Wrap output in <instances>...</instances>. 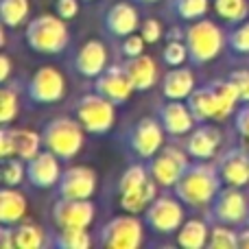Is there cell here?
Segmentation results:
<instances>
[{"instance_id":"obj_42","label":"cell","mask_w":249,"mask_h":249,"mask_svg":"<svg viewBox=\"0 0 249 249\" xmlns=\"http://www.w3.org/2000/svg\"><path fill=\"white\" fill-rule=\"evenodd\" d=\"M144 44L146 42H144V37H142V35L131 33V35H127V37H124L121 51H123L124 57H138V55H142V53H144Z\"/></svg>"},{"instance_id":"obj_6","label":"cell","mask_w":249,"mask_h":249,"mask_svg":"<svg viewBox=\"0 0 249 249\" xmlns=\"http://www.w3.org/2000/svg\"><path fill=\"white\" fill-rule=\"evenodd\" d=\"M179 197L160 195L144 210V225L155 234H175L184 225V206Z\"/></svg>"},{"instance_id":"obj_11","label":"cell","mask_w":249,"mask_h":249,"mask_svg":"<svg viewBox=\"0 0 249 249\" xmlns=\"http://www.w3.org/2000/svg\"><path fill=\"white\" fill-rule=\"evenodd\" d=\"M129 149L138 155V158L151 160L160 149L164 146V127L160 123V118H140L131 127L127 136Z\"/></svg>"},{"instance_id":"obj_43","label":"cell","mask_w":249,"mask_h":249,"mask_svg":"<svg viewBox=\"0 0 249 249\" xmlns=\"http://www.w3.org/2000/svg\"><path fill=\"white\" fill-rule=\"evenodd\" d=\"M16 155V144H13V131L9 124H4L0 131V158L7 160Z\"/></svg>"},{"instance_id":"obj_25","label":"cell","mask_w":249,"mask_h":249,"mask_svg":"<svg viewBox=\"0 0 249 249\" xmlns=\"http://www.w3.org/2000/svg\"><path fill=\"white\" fill-rule=\"evenodd\" d=\"M210 241V228L203 219H188L177 230V245L186 249H201Z\"/></svg>"},{"instance_id":"obj_5","label":"cell","mask_w":249,"mask_h":249,"mask_svg":"<svg viewBox=\"0 0 249 249\" xmlns=\"http://www.w3.org/2000/svg\"><path fill=\"white\" fill-rule=\"evenodd\" d=\"M74 114H77V121L81 123V127L88 133L103 136V133H107L114 127V121H116V103H112V101L105 99L99 92H92V94H83L77 101Z\"/></svg>"},{"instance_id":"obj_3","label":"cell","mask_w":249,"mask_h":249,"mask_svg":"<svg viewBox=\"0 0 249 249\" xmlns=\"http://www.w3.org/2000/svg\"><path fill=\"white\" fill-rule=\"evenodd\" d=\"M223 31L206 18L195 20L186 26V46H188L193 66H206L212 59H216L219 53L223 51Z\"/></svg>"},{"instance_id":"obj_2","label":"cell","mask_w":249,"mask_h":249,"mask_svg":"<svg viewBox=\"0 0 249 249\" xmlns=\"http://www.w3.org/2000/svg\"><path fill=\"white\" fill-rule=\"evenodd\" d=\"M24 39L31 51L42 55H59L68 46V26L64 18L44 13L26 24Z\"/></svg>"},{"instance_id":"obj_8","label":"cell","mask_w":249,"mask_h":249,"mask_svg":"<svg viewBox=\"0 0 249 249\" xmlns=\"http://www.w3.org/2000/svg\"><path fill=\"white\" fill-rule=\"evenodd\" d=\"M142 228L140 219L131 216V212L124 216L107 221L99 232V245L109 249H136L142 245Z\"/></svg>"},{"instance_id":"obj_13","label":"cell","mask_w":249,"mask_h":249,"mask_svg":"<svg viewBox=\"0 0 249 249\" xmlns=\"http://www.w3.org/2000/svg\"><path fill=\"white\" fill-rule=\"evenodd\" d=\"M61 164L53 151L44 149L35 158L26 160V179L33 188H53L61 179Z\"/></svg>"},{"instance_id":"obj_35","label":"cell","mask_w":249,"mask_h":249,"mask_svg":"<svg viewBox=\"0 0 249 249\" xmlns=\"http://www.w3.org/2000/svg\"><path fill=\"white\" fill-rule=\"evenodd\" d=\"M149 177H151L149 166L131 164V166L121 175V179H118V193H127V190H131V188H138V186L144 184Z\"/></svg>"},{"instance_id":"obj_39","label":"cell","mask_w":249,"mask_h":249,"mask_svg":"<svg viewBox=\"0 0 249 249\" xmlns=\"http://www.w3.org/2000/svg\"><path fill=\"white\" fill-rule=\"evenodd\" d=\"M228 46L234 53L241 55H249V22H241L236 29L228 33Z\"/></svg>"},{"instance_id":"obj_4","label":"cell","mask_w":249,"mask_h":249,"mask_svg":"<svg viewBox=\"0 0 249 249\" xmlns=\"http://www.w3.org/2000/svg\"><path fill=\"white\" fill-rule=\"evenodd\" d=\"M83 131L86 129L81 127L79 121L66 116L55 118V121L46 123L42 131L44 149L53 151L59 160H72L83 146Z\"/></svg>"},{"instance_id":"obj_9","label":"cell","mask_w":249,"mask_h":249,"mask_svg":"<svg viewBox=\"0 0 249 249\" xmlns=\"http://www.w3.org/2000/svg\"><path fill=\"white\" fill-rule=\"evenodd\" d=\"M247 214H249V203L245 193L241 188H236V186H225V188L219 190L214 201L210 203L208 221L223 225H241L243 221H247Z\"/></svg>"},{"instance_id":"obj_36","label":"cell","mask_w":249,"mask_h":249,"mask_svg":"<svg viewBox=\"0 0 249 249\" xmlns=\"http://www.w3.org/2000/svg\"><path fill=\"white\" fill-rule=\"evenodd\" d=\"M162 59H164V64L171 66V68L184 66V61L190 59L186 39H168V44L164 46V51H162Z\"/></svg>"},{"instance_id":"obj_50","label":"cell","mask_w":249,"mask_h":249,"mask_svg":"<svg viewBox=\"0 0 249 249\" xmlns=\"http://www.w3.org/2000/svg\"><path fill=\"white\" fill-rule=\"evenodd\" d=\"M247 225H249V214H247Z\"/></svg>"},{"instance_id":"obj_21","label":"cell","mask_w":249,"mask_h":249,"mask_svg":"<svg viewBox=\"0 0 249 249\" xmlns=\"http://www.w3.org/2000/svg\"><path fill=\"white\" fill-rule=\"evenodd\" d=\"M123 68L138 92L151 90V88L155 86V81H158V66H155V59L144 55V53L138 57H127V59L123 61Z\"/></svg>"},{"instance_id":"obj_30","label":"cell","mask_w":249,"mask_h":249,"mask_svg":"<svg viewBox=\"0 0 249 249\" xmlns=\"http://www.w3.org/2000/svg\"><path fill=\"white\" fill-rule=\"evenodd\" d=\"M53 245L59 249H88L92 245V238L88 228H59L57 236L53 238Z\"/></svg>"},{"instance_id":"obj_40","label":"cell","mask_w":249,"mask_h":249,"mask_svg":"<svg viewBox=\"0 0 249 249\" xmlns=\"http://www.w3.org/2000/svg\"><path fill=\"white\" fill-rule=\"evenodd\" d=\"M140 35L144 37L146 44L160 42V39H162V35H164L162 22L155 20V18H149V20H144V22H142V26H140Z\"/></svg>"},{"instance_id":"obj_12","label":"cell","mask_w":249,"mask_h":249,"mask_svg":"<svg viewBox=\"0 0 249 249\" xmlns=\"http://www.w3.org/2000/svg\"><path fill=\"white\" fill-rule=\"evenodd\" d=\"M96 208L90 199H66L53 206V219L59 228H90L94 221Z\"/></svg>"},{"instance_id":"obj_48","label":"cell","mask_w":249,"mask_h":249,"mask_svg":"<svg viewBox=\"0 0 249 249\" xmlns=\"http://www.w3.org/2000/svg\"><path fill=\"white\" fill-rule=\"evenodd\" d=\"M238 249H249V225L238 232Z\"/></svg>"},{"instance_id":"obj_32","label":"cell","mask_w":249,"mask_h":249,"mask_svg":"<svg viewBox=\"0 0 249 249\" xmlns=\"http://www.w3.org/2000/svg\"><path fill=\"white\" fill-rule=\"evenodd\" d=\"M13 236H16V247L18 249H39L46 243L44 236V230L35 223H22L13 230Z\"/></svg>"},{"instance_id":"obj_7","label":"cell","mask_w":249,"mask_h":249,"mask_svg":"<svg viewBox=\"0 0 249 249\" xmlns=\"http://www.w3.org/2000/svg\"><path fill=\"white\" fill-rule=\"evenodd\" d=\"M188 158L190 155L186 149L181 151L179 146H162L149 162L151 177H153V179L158 181V186H162V188H173V186L181 179L186 168L190 166Z\"/></svg>"},{"instance_id":"obj_16","label":"cell","mask_w":249,"mask_h":249,"mask_svg":"<svg viewBox=\"0 0 249 249\" xmlns=\"http://www.w3.org/2000/svg\"><path fill=\"white\" fill-rule=\"evenodd\" d=\"M216 166H219L221 179H223L225 186L243 188V186L249 184V151L245 146L228 149L216 162Z\"/></svg>"},{"instance_id":"obj_14","label":"cell","mask_w":249,"mask_h":249,"mask_svg":"<svg viewBox=\"0 0 249 249\" xmlns=\"http://www.w3.org/2000/svg\"><path fill=\"white\" fill-rule=\"evenodd\" d=\"M94 92L103 94L105 99H109L112 103L121 105V103H127L129 96L136 92V88H133L131 79L124 72L123 64H118V66H107V68L94 79Z\"/></svg>"},{"instance_id":"obj_10","label":"cell","mask_w":249,"mask_h":249,"mask_svg":"<svg viewBox=\"0 0 249 249\" xmlns=\"http://www.w3.org/2000/svg\"><path fill=\"white\" fill-rule=\"evenodd\" d=\"M66 94V79L53 66H42L39 70H35V74L31 77L29 86H26V96L33 103L48 105L61 101Z\"/></svg>"},{"instance_id":"obj_19","label":"cell","mask_w":249,"mask_h":249,"mask_svg":"<svg viewBox=\"0 0 249 249\" xmlns=\"http://www.w3.org/2000/svg\"><path fill=\"white\" fill-rule=\"evenodd\" d=\"M184 144L193 160H212L221 146V131L206 123H199V127L188 133V140Z\"/></svg>"},{"instance_id":"obj_46","label":"cell","mask_w":249,"mask_h":249,"mask_svg":"<svg viewBox=\"0 0 249 249\" xmlns=\"http://www.w3.org/2000/svg\"><path fill=\"white\" fill-rule=\"evenodd\" d=\"M0 247L2 249H13L16 247V236H13L11 225H2V228H0Z\"/></svg>"},{"instance_id":"obj_38","label":"cell","mask_w":249,"mask_h":249,"mask_svg":"<svg viewBox=\"0 0 249 249\" xmlns=\"http://www.w3.org/2000/svg\"><path fill=\"white\" fill-rule=\"evenodd\" d=\"M18 116V94L11 88L0 90V123L9 124Z\"/></svg>"},{"instance_id":"obj_33","label":"cell","mask_w":249,"mask_h":249,"mask_svg":"<svg viewBox=\"0 0 249 249\" xmlns=\"http://www.w3.org/2000/svg\"><path fill=\"white\" fill-rule=\"evenodd\" d=\"M0 18L7 29L20 26L29 18V0H0Z\"/></svg>"},{"instance_id":"obj_28","label":"cell","mask_w":249,"mask_h":249,"mask_svg":"<svg viewBox=\"0 0 249 249\" xmlns=\"http://www.w3.org/2000/svg\"><path fill=\"white\" fill-rule=\"evenodd\" d=\"M13 131V144H16V155L26 160L35 158L39 153V149L44 146V140L39 133L31 131V129H18V127H11Z\"/></svg>"},{"instance_id":"obj_15","label":"cell","mask_w":249,"mask_h":249,"mask_svg":"<svg viewBox=\"0 0 249 249\" xmlns=\"http://www.w3.org/2000/svg\"><path fill=\"white\" fill-rule=\"evenodd\" d=\"M96 190V173L90 166H70L61 173L57 184L59 197L66 199H90Z\"/></svg>"},{"instance_id":"obj_41","label":"cell","mask_w":249,"mask_h":249,"mask_svg":"<svg viewBox=\"0 0 249 249\" xmlns=\"http://www.w3.org/2000/svg\"><path fill=\"white\" fill-rule=\"evenodd\" d=\"M230 81L236 88L238 96H241V103H247L249 101V70H234L230 74Z\"/></svg>"},{"instance_id":"obj_47","label":"cell","mask_w":249,"mask_h":249,"mask_svg":"<svg viewBox=\"0 0 249 249\" xmlns=\"http://www.w3.org/2000/svg\"><path fill=\"white\" fill-rule=\"evenodd\" d=\"M9 74H11V61L7 55H0V81H7Z\"/></svg>"},{"instance_id":"obj_22","label":"cell","mask_w":249,"mask_h":249,"mask_svg":"<svg viewBox=\"0 0 249 249\" xmlns=\"http://www.w3.org/2000/svg\"><path fill=\"white\" fill-rule=\"evenodd\" d=\"M195 90V74L190 68H171L162 79V94L171 101H186Z\"/></svg>"},{"instance_id":"obj_34","label":"cell","mask_w":249,"mask_h":249,"mask_svg":"<svg viewBox=\"0 0 249 249\" xmlns=\"http://www.w3.org/2000/svg\"><path fill=\"white\" fill-rule=\"evenodd\" d=\"M208 245L212 249H238V232H234L232 225L212 223Z\"/></svg>"},{"instance_id":"obj_49","label":"cell","mask_w":249,"mask_h":249,"mask_svg":"<svg viewBox=\"0 0 249 249\" xmlns=\"http://www.w3.org/2000/svg\"><path fill=\"white\" fill-rule=\"evenodd\" d=\"M136 2H140V4H153V2H158V0H136Z\"/></svg>"},{"instance_id":"obj_27","label":"cell","mask_w":249,"mask_h":249,"mask_svg":"<svg viewBox=\"0 0 249 249\" xmlns=\"http://www.w3.org/2000/svg\"><path fill=\"white\" fill-rule=\"evenodd\" d=\"M186 103H188L190 112H193L197 123H208V121H212V118H216V101H214V94H212L210 86L195 88V90L190 92V96L186 99Z\"/></svg>"},{"instance_id":"obj_23","label":"cell","mask_w":249,"mask_h":249,"mask_svg":"<svg viewBox=\"0 0 249 249\" xmlns=\"http://www.w3.org/2000/svg\"><path fill=\"white\" fill-rule=\"evenodd\" d=\"M26 214V199L13 186H4L0 190V223L18 225Z\"/></svg>"},{"instance_id":"obj_18","label":"cell","mask_w":249,"mask_h":249,"mask_svg":"<svg viewBox=\"0 0 249 249\" xmlns=\"http://www.w3.org/2000/svg\"><path fill=\"white\" fill-rule=\"evenodd\" d=\"M107 59L109 53L105 48V44L99 42V39H90L74 55V70L86 79H96L107 68Z\"/></svg>"},{"instance_id":"obj_44","label":"cell","mask_w":249,"mask_h":249,"mask_svg":"<svg viewBox=\"0 0 249 249\" xmlns=\"http://www.w3.org/2000/svg\"><path fill=\"white\" fill-rule=\"evenodd\" d=\"M234 127L241 133L243 138L249 140V101L241 105V109H236V116H234Z\"/></svg>"},{"instance_id":"obj_17","label":"cell","mask_w":249,"mask_h":249,"mask_svg":"<svg viewBox=\"0 0 249 249\" xmlns=\"http://www.w3.org/2000/svg\"><path fill=\"white\" fill-rule=\"evenodd\" d=\"M158 118L162 123L164 131L171 133V136H186V133L193 131L195 123H197L193 112H190L188 103H184V101H171V99H166V103L160 105Z\"/></svg>"},{"instance_id":"obj_20","label":"cell","mask_w":249,"mask_h":249,"mask_svg":"<svg viewBox=\"0 0 249 249\" xmlns=\"http://www.w3.org/2000/svg\"><path fill=\"white\" fill-rule=\"evenodd\" d=\"M103 26L114 37H127L140 29V18L133 4L129 2H116L107 9L103 18Z\"/></svg>"},{"instance_id":"obj_1","label":"cell","mask_w":249,"mask_h":249,"mask_svg":"<svg viewBox=\"0 0 249 249\" xmlns=\"http://www.w3.org/2000/svg\"><path fill=\"white\" fill-rule=\"evenodd\" d=\"M221 184L223 179H221L219 166L208 160H199L186 168L181 179L173 188H175V197H179L186 206L203 208L214 201V197L221 190Z\"/></svg>"},{"instance_id":"obj_24","label":"cell","mask_w":249,"mask_h":249,"mask_svg":"<svg viewBox=\"0 0 249 249\" xmlns=\"http://www.w3.org/2000/svg\"><path fill=\"white\" fill-rule=\"evenodd\" d=\"M155 188H158V181H155L153 177H149V179H146L144 184H140L138 188L121 193V208L124 212H131V214L144 212L146 208H149V203L158 197Z\"/></svg>"},{"instance_id":"obj_29","label":"cell","mask_w":249,"mask_h":249,"mask_svg":"<svg viewBox=\"0 0 249 249\" xmlns=\"http://www.w3.org/2000/svg\"><path fill=\"white\" fill-rule=\"evenodd\" d=\"M212 7H214L216 16L228 24H241L249 16L247 0H212Z\"/></svg>"},{"instance_id":"obj_26","label":"cell","mask_w":249,"mask_h":249,"mask_svg":"<svg viewBox=\"0 0 249 249\" xmlns=\"http://www.w3.org/2000/svg\"><path fill=\"white\" fill-rule=\"evenodd\" d=\"M210 90L216 101V118L223 121L230 114H234L236 105L241 103V96H238L234 83L230 81V79H216V81L210 83Z\"/></svg>"},{"instance_id":"obj_37","label":"cell","mask_w":249,"mask_h":249,"mask_svg":"<svg viewBox=\"0 0 249 249\" xmlns=\"http://www.w3.org/2000/svg\"><path fill=\"white\" fill-rule=\"evenodd\" d=\"M20 160L18 158H7L4 160V164H2V181H4V186H13V188H18V186L24 181L26 166L20 162Z\"/></svg>"},{"instance_id":"obj_31","label":"cell","mask_w":249,"mask_h":249,"mask_svg":"<svg viewBox=\"0 0 249 249\" xmlns=\"http://www.w3.org/2000/svg\"><path fill=\"white\" fill-rule=\"evenodd\" d=\"M171 13H175L179 20L195 22L206 18L208 9H210V0H171L168 4Z\"/></svg>"},{"instance_id":"obj_45","label":"cell","mask_w":249,"mask_h":249,"mask_svg":"<svg viewBox=\"0 0 249 249\" xmlns=\"http://www.w3.org/2000/svg\"><path fill=\"white\" fill-rule=\"evenodd\" d=\"M79 13V0H57V16L64 20H72Z\"/></svg>"}]
</instances>
